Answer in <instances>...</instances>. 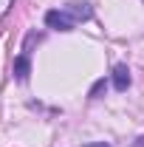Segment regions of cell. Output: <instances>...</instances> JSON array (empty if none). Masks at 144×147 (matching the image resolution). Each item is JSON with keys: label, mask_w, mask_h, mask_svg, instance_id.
I'll use <instances>...</instances> for the list:
<instances>
[{"label": "cell", "mask_w": 144, "mask_h": 147, "mask_svg": "<svg viewBox=\"0 0 144 147\" xmlns=\"http://www.w3.org/2000/svg\"><path fill=\"white\" fill-rule=\"evenodd\" d=\"M59 11L68 17V23H71V26H76V23H85V20L93 17V9H90V3H65Z\"/></svg>", "instance_id": "6da1fadb"}, {"label": "cell", "mask_w": 144, "mask_h": 147, "mask_svg": "<svg viewBox=\"0 0 144 147\" xmlns=\"http://www.w3.org/2000/svg\"><path fill=\"white\" fill-rule=\"evenodd\" d=\"M45 23H48V28H57V31H73V26L68 23V17H65L59 9L48 11V14H45Z\"/></svg>", "instance_id": "7a4b0ae2"}, {"label": "cell", "mask_w": 144, "mask_h": 147, "mask_svg": "<svg viewBox=\"0 0 144 147\" xmlns=\"http://www.w3.org/2000/svg\"><path fill=\"white\" fill-rule=\"evenodd\" d=\"M113 88L116 91H127L130 88V68L127 65H116L113 68Z\"/></svg>", "instance_id": "3957f363"}, {"label": "cell", "mask_w": 144, "mask_h": 147, "mask_svg": "<svg viewBox=\"0 0 144 147\" xmlns=\"http://www.w3.org/2000/svg\"><path fill=\"white\" fill-rule=\"evenodd\" d=\"M28 71H31V62H28V54H20L14 59V76H17L20 82H26L28 79Z\"/></svg>", "instance_id": "277c9868"}, {"label": "cell", "mask_w": 144, "mask_h": 147, "mask_svg": "<svg viewBox=\"0 0 144 147\" xmlns=\"http://www.w3.org/2000/svg\"><path fill=\"white\" fill-rule=\"evenodd\" d=\"M105 88H108V82H105V79H99V82H96V85L90 88V99H96V96H99V93L105 91Z\"/></svg>", "instance_id": "5b68a950"}, {"label": "cell", "mask_w": 144, "mask_h": 147, "mask_svg": "<svg viewBox=\"0 0 144 147\" xmlns=\"http://www.w3.org/2000/svg\"><path fill=\"white\" fill-rule=\"evenodd\" d=\"M85 147H110L108 142H90V144H85Z\"/></svg>", "instance_id": "8992f818"}]
</instances>
